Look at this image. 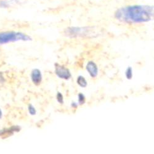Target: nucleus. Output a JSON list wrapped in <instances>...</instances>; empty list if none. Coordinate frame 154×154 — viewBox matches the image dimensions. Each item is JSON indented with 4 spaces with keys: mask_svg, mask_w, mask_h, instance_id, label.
Returning a JSON list of instances; mask_svg holds the SVG:
<instances>
[{
    "mask_svg": "<svg viewBox=\"0 0 154 154\" xmlns=\"http://www.w3.org/2000/svg\"><path fill=\"white\" fill-rule=\"evenodd\" d=\"M20 130L19 126H13L9 128H5L0 130V137H8L13 134L14 133H18Z\"/></svg>",
    "mask_w": 154,
    "mask_h": 154,
    "instance_id": "6",
    "label": "nucleus"
},
{
    "mask_svg": "<svg viewBox=\"0 0 154 154\" xmlns=\"http://www.w3.org/2000/svg\"><path fill=\"white\" fill-rule=\"evenodd\" d=\"M28 110H29V113L31 115H35L36 114V110L34 107V106L33 105H32V104L29 105V106H28Z\"/></svg>",
    "mask_w": 154,
    "mask_h": 154,
    "instance_id": "12",
    "label": "nucleus"
},
{
    "mask_svg": "<svg viewBox=\"0 0 154 154\" xmlns=\"http://www.w3.org/2000/svg\"><path fill=\"white\" fill-rule=\"evenodd\" d=\"M76 83L78 85L82 88H86L88 86V82L84 76L80 75L77 77Z\"/></svg>",
    "mask_w": 154,
    "mask_h": 154,
    "instance_id": "9",
    "label": "nucleus"
},
{
    "mask_svg": "<svg viewBox=\"0 0 154 154\" xmlns=\"http://www.w3.org/2000/svg\"><path fill=\"white\" fill-rule=\"evenodd\" d=\"M55 73L59 79L65 80H68L72 77V74L69 69L58 63L55 64Z\"/></svg>",
    "mask_w": 154,
    "mask_h": 154,
    "instance_id": "4",
    "label": "nucleus"
},
{
    "mask_svg": "<svg viewBox=\"0 0 154 154\" xmlns=\"http://www.w3.org/2000/svg\"><path fill=\"white\" fill-rule=\"evenodd\" d=\"M31 79L35 85H40L43 79L42 72L38 69H33L31 72Z\"/></svg>",
    "mask_w": 154,
    "mask_h": 154,
    "instance_id": "7",
    "label": "nucleus"
},
{
    "mask_svg": "<svg viewBox=\"0 0 154 154\" xmlns=\"http://www.w3.org/2000/svg\"><path fill=\"white\" fill-rule=\"evenodd\" d=\"M56 99H57V102H59V103H60V104H63V95L62 94V93H60V92H58L57 93V95H56Z\"/></svg>",
    "mask_w": 154,
    "mask_h": 154,
    "instance_id": "13",
    "label": "nucleus"
},
{
    "mask_svg": "<svg viewBox=\"0 0 154 154\" xmlns=\"http://www.w3.org/2000/svg\"><path fill=\"white\" fill-rule=\"evenodd\" d=\"M67 36L72 38H91L96 34L94 29L91 27H69L65 30Z\"/></svg>",
    "mask_w": 154,
    "mask_h": 154,
    "instance_id": "3",
    "label": "nucleus"
},
{
    "mask_svg": "<svg viewBox=\"0 0 154 154\" xmlns=\"http://www.w3.org/2000/svg\"><path fill=\"white\" fill-rule=\"evenodd\" d=\"M86 69L91 78H96L99 73L98 67L93 61H89L86 66Z\"/></svg>",
    "mask_w": 154,
    "mask_h": 154,
    "instance_id": "5",
    "label": "nucleus"
},
{
    "mask_svg": "<svg viewBox=\"0 0 154 154\" xmlns=\"http://www.w3.org/2000/svg\"><path fill=\"white\" fill-rule=\"evenodd\" d=\"M18 0H0V8H8L11 5L17 3Z\"/></svg>",
    "mask_w": 154,
    "mask_h": 154,
    "instance_id": "8",
    "label": "nucleus"
},
{
    "mask_svg": "<svg viewBox=\"0 0 154 154\" xmlns=\"http://www.w3.org/2000/svg\"><path fill=\"white\" fill-rule=\"evenodd\" d=\"M78 99H79V105H83V104L85 103V96L82 94V93H80L78 95Z\"/></svg>",
    "mask_w": 154,
    "mask_h": 154,
    "instance_id": "11",
    "label": "nucleus"
},
{
    "mask_svg": "<svg viewBox=\"0 0 154 154\" xmlns=\"http://www.w3.org/2000/svg\"><path fill=\"white\" fill-rule=\"evenodd\" d=\"M78 104H76V102H72V104H71V106L73 108H77V107H78Z\"/></svg>",
    "mask_w": 154,
    "mask_h": 154,
    "instance_id": "14",
    "label": "nucleus"
},
{
    "mask_svg": "<svg viewBox=\"0 0 154 154\" xmlns=\"http://www.w3.org/2000/svg\"><path fill=\"white\" fill-rule=\"evenodd\" d=\"M32 39L29 35L17 32H0V45L19 41L28 42Z\"/></svg>",
    "mask_w": 154,
    "mask_h": 154,
    "instance_id": "2",
    "label": "nucleus"
},
{
    "mask_svg": "<svg viewBox=\"0 0 154 154\" xmlns=\"http://www.w3.org/2000/svg\"><path fill=\"white\" fill-rule=\"evenodd\" d=\"M133 69L131 67H128L125 71V76L128 80H131L133 78Z\"/></svg>",
    "mask_w": 154,
    "mask_h": 154,
    "instance_id": "10",
    "label": "nucleus"
},
{
    "mask_svg": "<svg viewBox=\"0 0 154 154\" xmlns=\"http://www.w3.org/2000/svg\"><path fill=\"white\" fill-rule=\"evenodd\" d=\"M115 17L125 23H141L154 19V7L148 5H132L119 9Z\"/></svg>",
    "mask_w": 154,
    "mask_h": 154,
    "instance_id": "1",
    "label": "nucleus"
},
{
    "mask_svg": "<svg viewBox=\"0 0 154 154\" xmlns=\"http://www.w3.org/2000/svg\"><path fill=\"white\" fill-rule=\"evenodd\" d=\"M3 117V112L2 110V109H0V119H1Z\"/></svg>",
    "mask_w": 154,
    "mask_h": 154,
    "instance_id": "15",
    "label": "nucleus"
}]
</instances>
